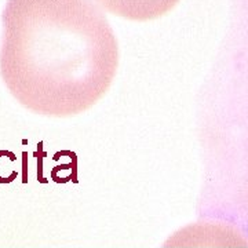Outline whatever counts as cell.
Listing matches in <instances>:
<instances>
[{"mask_svg":"<svg viewBox=\"0 0 248 248\" xmlns=\"http://www.w3.org/2000/svg\"><path fill=\"white\" fill-rule=\"evenodd\" d=\"M1 21L0 76L22 107L75 116L110 87L117 40L91 0H7Z\"/></svg>","mask_w":248,"mask_h":248,"instance_id":"cell-1","label":"cell"},{"mask_svg":"<svg viewBox=\"0 0 248 248\" xmlns=\"http://www.w3.org/2000/svg\"><path fill=\"white\" fill-rule=\"evenodd\" d=\"M179 0H98L101 6L116 16L133 19L148 21L169 13Z\"/></svg>","mask_w":248,"mask_h":248,"instance_id":"cell-2","label":"cell"}]
</instances>
